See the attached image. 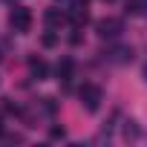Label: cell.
<instances>
[{"label": "cell", "instance_id": "obj_8", "mask_svg": "<svg viewBox=\"0 0 147 147\" xmlns=\"http://www.w3.org/2000/svg\"><path fill=\"white\" fill-rule=\"evenodd\" d=\"M69 20L75 23V26H84L90 18H87V12H84V9H75V12H69Z\"/></svg>", "mask_w": 147, "mask_h": 147}, {"label": "cell", "instance_id": "obj_7", "mask_svg": "<svg viewBox=\"0 0 147 147\" xmlns=\"http://www.w3.org/2000/svg\"><path fill=\"white\" fill-rule=\"evenodd\" d=\"M43 20H46V26H61V23L66 20V15H63L61 9H46V15H43Z\"/></svg>", "mask_w": 147, "mask_h": 147}, {"label": "cell", "instance_id": "obj_15", "mask_svg": "<svg viewBox=\"0 0 147 147\" xmlns=\"http://www.w3.org/2000/svg\"><path fill=\"white\" fill-rule=\"evenodd\" d=\"M107 3H113V0H107Z\"/></svg>", "mask_w": 147, "mask_h": 147}, {"label": "cell", "instance_id": "obj_13", "mask_svg": "<svg viewBox=\"0 0 147 147\" xmlns=\"http://www.w3.org/2000/svg\"><path fill=\"white\" fill-rule=\"evenodd\" d=\"M0 136H3V124H0Z\"/></svg>", "mask_w": 147, "mask_h": 147}, {"label": "cell", "instance_id": "obj_6", "mask_svg": "<svg viewBox=\"0 0 147 147\" xmlns=\"http://www.w3.org/2000/svg\"><path fill=\"white\" fill-rule=\"evenodd\" d=\"M133 58V49L130 46H115V49H110V61L113 63H127Z\"/></svg>", "mask_w": 147, "mask_h": 147}, {"label": "cell", "instance_id": "obj_11", "mask_svg": "<svg viewBox=\"0 0 147 147\" xmlns=\"http://www.w3.org/2000/svg\"><path fill=\"white\" fill-rule=\"evenodd\" d=\"M49 136H52V138H63L66 133H63V127H52V130H49Z\"/></svg>", "mask_w": 147, "mask_h": 147}, {"label": "cell", "instance_id": "obj_10", "mask_svg": "<svg viewBox=\"0 0 147 147\" xmlns=\"http://www.w3.org/2000/svg\"><path fill=\"white\" fill-rule=\"evenodd\" d=\"M3 110L9 113V115H18L20 110H18V104H12V98H3Z\"/></svg>", "mask_w": 147, "mask_h": 147}, {"label": "cell", "instance_id": "obj_14", "mask_svg": "<svg viewBox=\"0 0 147 147\" xmlns=\"http://www.w3.org/2000/svg\"><path fill=\"white\" fill-rule=\"evenodd\" d=\"M78 3H87V0H78Z\"/></svg>", "mask_w": 147, "mask_h": 147}, {"label": "cell", "instance_id": "obj_3", "mask_svg": "<svg viewBox=\"0 0 147 147\" xmlns=\"http://www.w3.org/2000/svg\"><path fill=\"white\" fill-rule=\"evenodd\" d=\"M121 29H124V23H121L118 18H104V20H98V26H95L98 38H104V40L118 38V35H121Z\"/></svg>", "mask_w": 147, "mask_h": 147}, {"label": "cell", "instance_id": "obj_5", "mask_svg": "<svg viewBox=\"0 0 147 147\" xmlns=\"http://www.w3.org/2000/svg\"><path fill=\"white\" fill-rule=\"evenodd\" d=\"M72 69H75L72 58H61L58 66H55V72H58V78H61V81H69V78H72Z\"/></svg>", "mask_w": 147, "mask_h": 147}, {"label": "cell", "instance_id": "obj_4", "mask_svg": "<svg viewBox=\"0 0 147 147\" xmlns=\"http://www.w3.org/2000/svg\"><path fill=\"white\" fill-rule=\"evenodd\" d=\"M29 72H32V78H35V81H43V78H46V72H49V66H46L43 58H32V61H29Z\"/></svg>", "mask_w": 147, "mask_h": 147}, {"label": "cell", "instance_id": "obj_9", "mask_svg": "<svg viewBox=\"0 0 147 147\" xmlns=\"http://www.w3.org/2000/svg\"><path fill=\"white\" fill-rule=\"evenodd\" d=\"M40 43H43V46L49 49V46H55V43H58V35H52V32H46V35L40 38Z\"/></svg>", "mask_w": 147, "mask_h": 147}, {"label": "cell", "instance_id": "obj_12", "mask_svg": "<svg viewBox=\"0 0 147 147\" xmlns=\"http://www.w3.org/2000/svg\"><path fill=\"white\" fill-rule=\"evenodd\" d=\"M144 81H147V66H144Z\"/></svg>", "mask_w": 147, "mask_h": 147}, {"label": "cell", "instance_id": "obj_2", "mask_svg": "<svg viewBox=\"0 0 147 147\" xmlns=\"http://www.w3.org/2000/svg\"><path fill=\"white\" fill-rule=\"evenodd\" d=\"M9 26H12L15 32H29V29H32V12H29L26 6H15L12 15H9Z\"/></svg>", "mask_w": 147, "mask_h": 147}, {"label": "cell", "instance_id": "obj_1", "mask_svg": "<svg viewBox=\"0 0 147 147\" xmlns=\"http://www.w3.org/2000/svg\"><path fill=\"white\" fill-rule=\"evenodd\" d=\"M78 98H81V107H84L87 113H95V110L101 107V101H104V92H101V87H95V84H84L81 92H78Z\"/></svg>", "mask_w": 147, "mask_h": 147}]
</instances>
